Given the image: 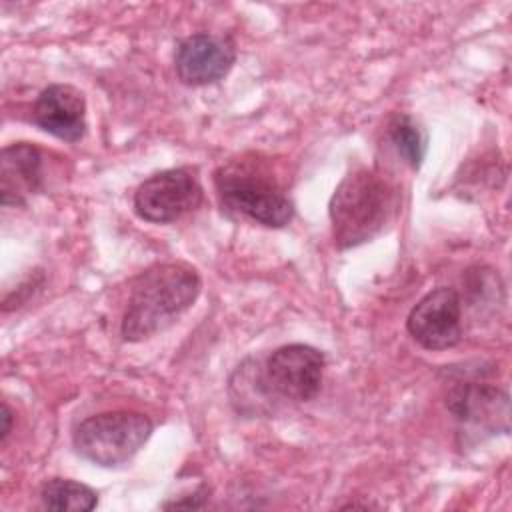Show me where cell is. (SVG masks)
Returning a JSON list of instances; mask_svg holds the SVG:
<instances>
[{"label": "cell", "instance_id": "cell-1", "mask_svg": "<svg viewBox=\"0 0 512 512\" xmlns=\"http://www.w3.org/2000/svg\"><path fill=\"white\" fill-rule=\"evenodd\" d=\"M202 280L196 268L184 262L154 264L140 272L122 314L120 336L140 342L168 328L198 298Z\"/></svg>", "mask_w": 512, "mask_h": 512}, {"label": "cell", "instance_id": "cell-2", "mask_svg": "<svg viewBox=\"0 0 512 512\" xmlns=\"http://www.w3.org/2000/svg\"><path fill=\"white\" fill-rule=\"evenodd\" d=\"M396 194L388 180L370 168H356L342 178L330 198L334 244L344 250L378 236L390 220Z\"/></svg>", "mask_w": 512, "mask_h": 512}, {"label": "cell", "instance_id": "cell-3", "mask_svg": "<svg viewBox=\"0 0 512 512\" xmlns=\"http://www.w3.org/2000/svg\"><path fill=\"white\" fill-rule=\"evenodd\" d=\"M222 206L268 226L282 228L294 216V204L260 160H230L214 174Z\"/></svg>", "mask_w": 512, "mask_h": 512}, {"label": "cell", "instance_id": "cell-4", "mask_svg": "<svg viewBox=\"0 0 512 512\" xmlns=\"http://www.w3.org/2000/svg\"><path fill=\"white\" fill-rule=\"evenodd\" d=\"M152 430V420L142 412H100L76 426L72 446L84 460L112 468L128 462L148 442Z\"/></svg>", "mask_w": 512, "mask_h": 512}, {"label": "cell", "instance_id": "cell-5", "mask_svg": "<svg viewBox=\"0 0 512 512\" xmlns=\"http://www.w3.org/2000/svg\"><path fill=\"white\" fill-rule=\"evenodd\" d=\"M202 186L190 168H170L146 178L134 192L136 214L152 224H168L196 210Z\"/></svg>", "mask_w": 512, "mask_h": 512}, {"label": "cell", "instance_id": "cell-6", "mask_svg": "<svg viewBox=\"0 0 512 512\" xmlns=\"http://www.w3.org/2000/svg\"><path fill=\"white\" fill-rule=\"evenodd\" d=\"M324 354L310 344H286L276 348L264 366L270 390L292 402L312 400L322 384Z\"/></svg>", "mask_w": 512, "mask_h": 512}, {"label": "cell", "instance_id": "cell-7", "mask_svg": "<svg viewBox=\"0 0 512 512\" xmlns=\"http://www.w3.org/2000/svg\"><path fill=\"white\" fill-rule=\"evenodd\" d=\"M410 336L426 350H448L462 338V300L450 286L424 294L406 318Z\"/></svg>", "mask_w": 512, "mask_h": 512}, {"label": "cell", "instance_id": "cell-8", "mask_svg": "<svg viewBox=\"0 0 512 512\" xmlns=\"http://www.w3.org/2000/svg\"><path fill=\"white\" fill-rule=\"evenodd\" d=\"M448 412L468 432H508L510 400L506 390L478 380L456 382L446 396Z\"/></svg>", "mask_w": 512, "mask_h": 512}, {"label": "cell", "instance_id": "cell-9", "mask_svg": "<svg viewBox=\"0 0 512 512\" xmlns=\"http://www.w3.org/2000/svg\"><path fill=\"white\" fill-rule=\"evenodd\" d=\"M236 60V46L228 36L196 32L184 38L174 52L178 78L188 86H206L222 80Z\"/></svg>", "mask_w": 512, "mask_h": 512}, {"label": "cell", "instance_id": "cell-10", "mask_svg": "<svg viewBox=\"0 0 512 512\" xmlns=\"http://www.w3.org/2000/svg\"><path fill=\"white\" fill-rule=\"evenodd\" d=\"M32 120L64 142H78L86 134V98L70 84H50L38 94Z\"/></svg>", "mask_w": 512, "mask_h": 512}, {"label": "cell", "instance_id": "cell-11", "mask_svg": "<svg viewBox=\"0 0 512 512\" xmlns=\"http://www.w3.org/2000/svg\"><path fill=\"white\" fill-rule=\"evenodd\" d=\"M42 150L30 142H14L0 156V200L4 206H22L42 190Z\"/></svg>", "mask_w": 512, "mask_h": 512}, {"label": "cell", "instance_id": "cell-12", "mask_svg": "<svg viewBox=\"0 0 512 512\" xmlns=\"http://www.w3.org/2000/svg\"><path fill=\"white\" fill-rule=\"evenodd\" d=\"M40 500L44 508L60 512H88L98 504V494L76 480L70 478H50L40 488Z\"/></svg>", "mask_w": 512, "mask_h": 512}, {"label": "cell", "instance_id": "cell-13", "mask_svg": "<svg viewBox=\"0 0 512 512\" xmlns=\"http://www.w3.org/2000/svg\"><path fill=\"white\" fill-rule=\"evenodd\" d=\"M390 140L396 146L398 154L412 166L420 168L424 156H426V134L422 128L410 118V116H400L392 128H390Z\"/></svg>", "mask_w": 512, "mask_h": 512}, {"label": "cell", "instance_id": "cell-14", "mask_svg": "<svg viewBox=\"0 0 512 512\" xmlns=\"http://www.w3.org/2000/svg\"><path fill=\"white\" fill-rule=\"evenodd\" d=\"M2 428H0V442L4 444L6 442V438H8V434L12 432V410H10V406L6 404V402H2Z\"/></svg>", "mask_w": 512, "mask_h": 512}]
</instances>
